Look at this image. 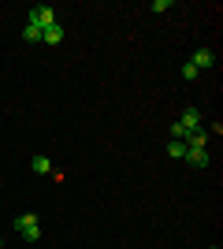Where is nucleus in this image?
I'll use <instances>...</instances> for the list:
<instances>
[{
  "label": "nucleus",
  "instance_id": "f257e3e1",
  "mask_svg": "<svg viewBox=\"0 0 223 249\" xmlns=\"http://www.w3.org/2000/svg\"><path fill=\"white\" fill-rule=\"evenodd\" d=\"M15 231H19L26 242H37V238H41V227H37V216H34V212H22V216L15 219Z\"/></svg>",
  "mask_w": 223,
  "mask_h": 249
},
{
  "label": "nucleus",
  "instance_id": "f03ea898",
  "mask_svg": "<svg viewBox=\"0 0 223 249\" xmlns=\"http://www.w3.org/2000/svg\"><path fill=\"white\" fill-rule=\"evenodd\" d=\"M52 22H56V8H49V4H37V8H30V26L45 30V26H52Z\"/></svg>",
  "mask_w": 223,
  "mask_h": 249
},
{
  "label": "nucleus",
  "instance_id": "7ed1b4c3",
  "mask_svg": "<svg viewBox=\"0 0 223 249\" xmlns=\"http://www.w3.org/2000/svg\"><path fill=\"white\" fill-rule=\"evenodd\" d=\"M190 63L197 67V71H212V67H216V56H212V49H197Z\"/></svg>",
  "mask_w": 223,
  "mask_h": 249
},
{
  "label": "nucleus",
  "instance_id": "20e7f679",
  "mask_svg": "<svg viewBox=\"0 0 223 249\" xmlns=\"http://www.w3.org/2000/svg\"><path fill=\"white\" fill-rule=\"evenodd\" d=\"M41 41L45 45H60V41H64V26H60V22L45 26V30H41Z\"/></svg>",
  "mask_w": 223,
  "mask_h": 249
},
{
  "label": "nucleus",
  "instance_id": "39448f33",
  "mask_svg": "<svg viewBox=\"0 0 223 249\" xmlns=\"http://www.w3.org/2000/svg\"><path fill=\"white\" fill-rule=\"evenodd\" d=\"M179 123L186 126V130H197V126H201V112H197V108H186V112L179 115Z\"/></svg>",
  "mask_w": 223,
  "mask_h": 249
},
{
  "label": "nucleus",
  "instance_id": "423d86ee",
  "mask_svg": "<svg viewBox=\"0 0 223 249\" xmlns=\"http://www.w3.org/2000/svg\"><path fill=\"white\" fill-rule=\"evenodd\" d=\"M186 164L190 167H208V153H205V149H186Z\"/></svg>",
  "mask_w": 223,
  "mask_h": 249
},
{
  "label": "nucleus",
  "instance_id": "0eeeda50",
  "mask_svg": "<svg viewBox=\"0 0 223 249\" xmlns=\"http://www.w3.org/2000/svg\"><path fill=\"white\" fill-rule=\"evenodd\" d=\"M208 145V134H205V130H190V134H186V149H205Z\"/></svg>",
  "mask_w": 223,
  "mask_h": 249
},
{
  "label": "nucleus",
  "instance_id": "6e6552de",
  "mask_svg": "<svg viewBox=\"0 0 223 249\" xmlns=\"http://www.w3.org/2000/svg\"><path fill=\"white\" fill-rule=\"evenodd\" d=\"M30 167L37 171V175H49V171H52V160H49V156H34Z\"/></svg>",
  "mask_w": 223,
  "mask_h": 249
},
{
  "label": "nucleus",
  "instance_id": "1a4fd4ad",
  "mask_svg": "<svg viewBox=\"0 0 223 249\" xmlns=\"http://www.w3.org/2000/svg\"><path fill=\"white\" fill-rule=\"evenodd\" d=\"M22 41H41V30H37V26H30V22H26V26H22Z\"/></svg>",
  "mask_w": 223,
  "mask_h": 249
},
{
  "label": "nucleus",
  "instance_id": "9d476101",
  "mask_svg": "<svg viewBox=\"0 0 223 249\" xmlns=\"http://www.w3.org/2000/svg\"><path fill=\"white\" fill-rule=\"evenodd\" d=\"M168 156L182 160V156H186V142H171V145H168Z\"/></svg>",
  "mask_w": 223,
  "mask_h": 249
},
{
  "label": "nucleus",
  "instance_id": "9b49d317",
  "mask_svg": "<svg viewBox=\"0 0 223 249\" xmlns=\"http://www.w3.org/2000/svg\"><path fill=\"white\" fill-rule=\"evenodd\" d=\"M197 74H201V71H197V67H193V63H186V67H182V78H186V82H193V78H197Z\"/></svg>",
  "mask_w": 223,
  "mask_h": 249
},
{
  "label": "nucleus",
  "instance_id": "f8f14e48",
  "mask_svg": "<svg viewBox=\"0 0 223 249\" xmlns=\"http://www.w3.org/2000/svg\"><path fill=\"white\" fill-rule=\"evenodd\" d=\"M175 8V0H153V11H171Z\"/></svg>",
  "mask_w": 223,
  "mask_h": 249
},
{
  "label": "nucleus",
  "instance_id": "ddd939ff",
  "mask_svg": "<svg viewBox=\"0 0 223 249\" xmlns=\"http://www.w3.org/2000/svg\"><path fill=\"white\" fill-rule=\"evenodd\" d=\"M0 246H4V238H0Z\"/></svg>",
  "mask_w": 223,
  "mask_h": 249
}]
</instances>
